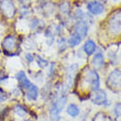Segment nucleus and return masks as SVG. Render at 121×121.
<instances>
[{
  "instance_id": "obj_1",
  "label": "nucleus",
  "mask_w": 121,
  "mask_h": 121,
  "mask_svg": "<svg viewBox=\"0 0 121 121\" xmlns=\"http://www.w3.org/2000/svg\"><path fill=\"white\" fill-rule=\"evenodd\" d=\"M83 83L89 89V91H95L99 89L100 88V76H99L98 72L91 68H85L83 73Z\"/></svg>"
},
{
  "instance_id": "obj_2",
  "label": "nucleus",
  "mask_w": 121,
  "mask_h": 121,
  "mask_svg": "<svg viewBox=\"0 0 121 121\" xmlns=\"http://www.w3.org/2000/svg\"><path fill=\"white\" fill-rule=\"evenodd\" d=\"M106 85L112 91H118L121 89V69H112L106 78Z\"/></svg>"
},
{
  "instance_id": "obj_3",
  "label": "nucleus",
  "mask_w": 121,
  "mask_h": 121,
  "mask_svg": "<svg viewBox=\"0 0 121 121\" xmlns=\"http://www.w3.org/2000/svg\"><path fill=\"white\" fill-rule=\"evenodd\" d=\"M108 30L113 35L121 34V10H116L108 20Z\"/></svg>"
},
{
  "instance_id": "obj_4",
  "label": "nucleus",
  "mask_w": 121,
  "mask_h": 121,
  "mask_svg": "<svg viewBox=\"0 0 121 121\" xmlns=\"http://www.w3.org/2000/svg\"><path fill=\"white\" fill-rule=\"evenodd\" d=\"M0 12L2 13L6 18H13L16 16L17 9L16 6H14V2L12 0H1V3H0Z\"/></svg>"
},
{
  "instance_id": "obj_5",
  "label": "nucleus",
  "mask_w": 121,
  "mask_h": 121,
  "mask_svg": "<svg viewBox=\"0 0 121 121\" xmlns=\"http://www.w3.org/2000/svg\"><path fill=\"white\" fill-rule=\"evenodd\" d=\"M90 101L95 106H105L106 102L108 101V96H107L106 90L99 88V89L92 91V95L90 97Z\"/></svg>"
},
{
  "instance_id": "obj_6",
  "label": "nucleus",
  "mask_w": 121,
  "mask_h": 121,
  "mask_svg": "<svg viewBox=\"0 0 121 121\" xmlns=\"http://www.w3.org/2000/svg\"><path fill=\"white\" fill-rule=\"evenodd\" d=\"M1 46H2V50L4 53L7 52H13L18 48V40L14 35H7L6 38L3 39L2 43H1Z\"/></svg>"
},
{
  "instance_id": "obj_7",
  "label": "nucleus",
  "mask_w": 121,
  "mask_h": 121,
  "mask_svg": "<svg viewBox=\"0 0 121 121\" xmlns=\"http://www.w3.org/2000/svg\"><path fill=\"white\" fill-rule=\"evenodd\" d=\"M73 30L75 34L79 35L82 39H85L88 34V31H89V26L85 20H79L74 24Z\"/></svg>"
},
{
  "instance_id": "obj_8",
  "label": "nucleus",
  "mask_w": 121,
  "mask_h": 121,
  "mask_svg": "<svg viewBox=\"0 0 121 121\" xmlns=\"http://www.w3.org/2000/svg\"><path fill=\"white\" fill-rule=\"evenodd\" d=\"M87 11L92 16H100L105 12V6L100 1L92 0L87 3Z\"/></svg>"
},
{
  "instance_id": "obj_9",
  "label": "nucleus",
  "mask_w": 121,
  "mask_h": 121,
  "mask_svg": "<svg viewBox=\"0 0 121 121\" xmlns=\"http://www.w3.org/2000/svg\"><path fill=\"white\" fill-rule=\"evenodd\" d=\"M66 105H67V97L65 95H60V97H57V98L53 101V104H52V106H51V109H53V110H55L56 112L60 113V112L65 109Z\"/></svg>"
},
{
  "instance_id": "obj_10",
  "label": "nucleus",
  "mask_w": 121,
  "mask_h": 121,
  "mask_svg": "<svg viewBox=\"0 0 121 121\" xmlns=\"http://www.w3.org/2000/svg\"><path fill=\"white\" fill-rule=\"evenodd\" d=\"M105 56H104V53H102V51H100L99 50L98 52H96L95 54H94V56H92V60H91V64L92 66L95 67V69H101L102 67L105 66Z\"/></svg>"
},
{
  "instance_id": "obj_11",
  "label": "nucleus",
  "mask_w": 121,
  "mask_h": 121,
  "mask_svg": "<svg viewBox=\"0 0 121 121\" xmlns=\"http://www.w3.org/2000/svg\"><path fill=\"white\" fill-rule=\"evenodd\" d=\"M39 95H40V89H39V87L33 83L31 84V86H30L29 88L26 89V97L30 101H35V100L39 98Z\"/></svg>"
},
{
  "instance_id": "obj_12",
  "label": "nucleus",
  "mask_w": 121,
  "mask_h": 121,
  "mask_svg": "<svg viewBox=\"0 0 121 121\" xmlns=\"http://www.w3.org/2000/svg\"><path fill=\"white\" fill-rule=\"evenodd\" d=\"M83 51L87 56H91V55H94L96 53V51H97V44H96V42L94 41V40H91V39L86 40V42L84 43Z\"/></svg>"
},
{
  "instance_id": "obj_13",
  "label": "nucleus",
  "mask_w": 121,
  "mask_h": 121,
  "mask_svg": "<svg viewBox=\"0 0 121 121\" xmlns=\"http://www.w3.org/2000/svg\"><path fill=\"white\" fill-rule=\"evenodd\" d=\"M66 113L72 118H76L80 115V109L76 104H69L66 107Z\"/></svg>"
},
{
  "instance_id": "obj_14",
  "label": "nucleus",
  "mask_w": 121,
  "mask_h": 121,
  "mask_svg": "<svg viewBox=\"0 0 121 121\" xmlns=\"http://www.w3.org/2000/svg\"><path fill=\"white\" fill-rule=\"evenodd\" d=\"M82 41H83V39L80 38L79 35L73 33V34L68 38V40H67V44L69 45L70 48H76V46H78V45L82 43Z\"/></svg>"
},
{
  "instance_id": "obj_15",
  "label": "nucleus",
  "mask_w": 121,
  "mask_h": 121,
  "mask_svg": "<svg viewBox=\"0 0 121 121\" xmlns=\"http://www.w3.org/2000/svg\"><path fill=\"white\" fill-rule=\"evenodd\" d=\"M13 112H14L18 117H26V116L28 115V110H26L22 105H20V104H17V105L13 107Z\"/></svg>"
},
{
  "instance_id": "obj_16",
  "label": "nucleus",
  "mask_w": 121,
  "mask_h": 121,
  "mask_svg": "<svg viewBox=\"0 0 121 121\" xmlns=\"http://www.w3.org/2000/svg\"><path fill=\"white\" fill-rule=\"evenodd\" d=\"M60 11L63 16H68L70 13V4L68 1H63L60 4Z\"/></svg>"
},
{
  "instance_id": "obj_17",
  "label": "nucleus",
  "mask_w": 121,
  "mask_h": 121,
  "mask_svg": "<svg viewBox=\"0 0 121 121\" xmlns=\"http://www.w3.org/2000/svg\"><path fill=\"white\" fill-rule=\"evenodd\" d=\"M77 68H78V65H77V64H72V65L68 67V69H67V78H68V80L74 78L75 73L77 72Z\"/></svg>"
},
{
  "instance_id": "obj_18",
  "label": "nucleus",
  "mask_w": 121,
  "mask_h": 121,
  "mask_svg": "<svg viewBox=\"0 0 121 121\" xmlns=\"http://www.w3.org/2000/svg\"><path fill=\"white\" fill-rule=\"evenodd\" d=\"M35 62H36V64L39 65L40 68H45V67L48 66V62L44 57H42L41 55H36V60Z\"/></svg>"
},
{
  "instance_id": "obj_19",
  "label": "nucleus",
  "mask_w": 121,
  "mask_h": 121,
  "mask_svg": "<svg viewBox=\"0 0 121 121\" xmlns=\"http://www.w3.org/2000/svg\"><path fill=\"white\" fill-rule=\"evenodd\" d=\"M92 121H110V118H109L108 116H106L104 112H97L94 116Z\"/></svg>"
},
{
  "instance_id": "obj_20",
  "label": "nucleus",
  "mask_w": 121,
  "mask_h": 121,
  "mask_svg": "<svg viewBox=\"0 0 121 121\" xmlns=\"http://www.w3.org/2000/svg\"><path fill=\"white\" fill-rule=\"evenodd\" d=\"M48 117H50V120L51 121H60V113L56 112L55 110L50 108V111H48Z\"/></svg>"
},
{
  "instance_id": "obj_21",
  "label": "nucleus",
  "mask_w": 121,
  "mask_h": 121,
  "mask_svg": "<svg viewBox=\"0 0 121 121\" xmlns=\"http://www.w3.org/2000/svg\"><path fill=\"white\" fill-rule=\"evenodd\" d=\"M66 46H67V40L65 38H63V36H60V38L57 40V48H58V50H60V52L65 51Z\"/></svg>"
},
{
  "instance_id": "obj_22",
  "label": "nucleus",
  "mask_w": 121,
  "mask_h": 121,
  "mask_svg": "<svg viewBox=\"0 0 121 121\" xmlns=\"http://www.w3.org/2000/svg\"><path fill=\"white\" fill-rule=\"evenodd\" d=\"M113 115L116 118H121V101L117 102L113 107Z\"/></svg>"
},
{
  "instance_id": "obj_23",
  "label": "nucleus",
  "mask_w": 121,
  "mask_h": 121,
  "mask_svg": "<svg viewBox=\"0 0 121 121\" xmlns=\"http://www.w3.org/2000/svg\"><path fill=\"white\" fill-rule=\"evenodd\" d=\"M8 99V94L6 92V90L0 87V104L1 102H4Z\"/></svg>"
},
{
  "instance_id": "obj_24",
  "label": "nucleus",
  "mask_w": 121,
  "mask_h": 121,
  "mask_svg": "<svg viewBox=\"0 0 121 121\" xmlns=\"http://www.w3.org/2000/svg\"><path fill=\"white\" fill-rule=\"evenodd\" d=\"M26 77V72L24 70H19L18 73H17V75H16V78H17V80L18 82H21V80H23L24 78Z\"/></svg>"
},
{
  "instance_id": "obj_25",
  "label": "nucleus",
  "mask_w": 121,
  "mask_h": 121,
  "mask_svg": "<svg viewBox=\"0 0 121 121\" xmlns=\"http://www.w3.org/2000/svg\"><path fill=\"white\" fill-rule=\"evenodd\" d=\"M24 57H26L28 63H32V62H34V60H35V56L32 54V53H30V52H26V55H24Z\"/></svg>"
},
{
  "instance_id": "obj_26",
  "label": "nucleus",
  "mask_w": 121,
  "mask_h": 121,
  "mask_svg": "<svg viewBox=\"0 0 121 121\" xmlns=\"http://www.w3.org/2000/svg\"><path fill=\"white\" fill-rule=\"evenodd\" d=\"M30 13L29 9L26 8V7H23V8H21L20 9V14H21V17L22 18H26V17H28V14Z\"/></svg>"
},
{
  "instance_id": "obj_27",
  "label": "nucleus",
  "mask_w": 121,
  "mask_h": 121,
  "mask_svg": "<svg viewBox=\"0 0 121 121\" xmlns=\"http://www.w3.org/2000/svg\"><path fill=\"white\" fill-rule=\"evenodd\" d=\"M54 67H55V63H51L50 64V67H48V76L51 77L52 75H53V73H54Z\"/></svg>"
},
{
  "instance_id": "obj_28",
  "label": "nucleus",
  "mask_w": 121,
  "mask_h": 121,
  "mask_svg": "<svg viewBox=\"0 0 121 121\" xmlns=\"http://www.w3.org/2000/svg\"><path fill=\"white\" fill-rule=\"evenodd\" d=\"M8 78H9V76H8L4 72H0V84L3 83V82H6Z\"/></svg>"
},
{
  "instance_id": "obj_29",
  "label": "nucleus",
  "mask_w": 121,
  "mask_h": 121,
  "mask_svg": "<svg viewBox=\"0 0 121 121\" xmlns=\"http://www.w3.org/2000/svg\"><path fill=\"white\" fill-rule=\"evenodd\" d=\"M19 1H20L21 3H26V2H29L30 0H19Z\"/></svg>"
},
{
  "instance_id": "obj_30",
  "label": "nucleus",
  "mask_w": 121,
  "mask_h": 121,
  "mask_svg": "<svg viewBox=\"0 0 121 121\" xmlns=\"http://www.w3.org/2000/svg\"><path fill=\"white\" fill-rule=\"evenodd\" d=\"M23 121H30V120H23Z\"/></svg>"
},
{
  "instance_id": "obj_31",
  "label": "nucleus",
  "mask_w": 121,
  "mask_h": 121,
  "mask_svg": "<svg viewBox=\"0 0 121 121\" xmlns=\"http://www.w3.org/2000/svg\"><path fill=\"white\" fill-rule=\"evenodd\" d=\"M115 1H118V0H115Z\"/></svg>"
},
{
  "instance_id": "obj_32",
  "label": "nucleus",
  "mask_w": 121,
  "mask_h": 121,
  "mask_svg": "<svg viewBox=\"0 0 121 121\" xmlns=\"http://www.w3.org/2000/svg\"><path fill=\"white\" fill-rule=\"evenodd\" d=\"M0 1H1V0H0Z\"/></svg>"
},
{
  "instance_id": "obj_33",
  "label": "nucleus",
  "mask_w": 121,
  "mask_h": 121,
  "mask_svg": "<svg viewBox=\"0 0 121 121\" xmlns=\"http://www.w3.org/2000/svg\"><path fill=\"white\" fill-rule=\"evenodd\" d=\"M120 121H121V120H120Z\"/></svg>"
}]
</instances>
